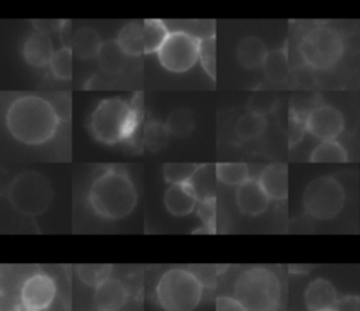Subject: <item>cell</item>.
<instances>
[{"label": "cell", "instance_id": "9a60e30c", "mask_svg": "<svg viewBox=\"0 0 360 311\" xmlns=\"http://www.w3.org/2000/svg\"><path fill=\"white\" fill-rule=\"evenodd\" d=\"M52 39L46 32L35 30L28 34L22 44V56L25 62L34 68H42L49 65L53 56Z\"/></svg>", "mask_w": 360, "mask_h": 311}, {"label": "cell", "instance_id": "f1b7e54d", "mask_svg": "<svg viewBox=\"0 0 360 311\" xmlns=\"http://www.w3.org/2000/svg\"><path fill=\"white\" fill-rule=\"evenodd\" d=\"M201 167L197 163H166L163 166V176L170 184L190 183Z\"/></svg>", "mask_w": 360, "mask_h": 311}, {"label": "cell", "instance_id": "ffe728a7", "mask_svg": "<svg viewBox=\"0 0 360 311\" xmlns=\"http://www.w3.org/2000/svg\"><path fill=\"white\" fill-rule=\"evenodd\" d=\"M128 55L121 49L117 39H110L103 44L97 61L103 72L108 75H117L121 70H124L127 65Z\"/></svg>", "mask_w": 360, "mask_h": 311}, {"label": "cell", "instance_id": "cb8c5ba5", "mask_svg": "<svg viewBox=\"0 0 360 311\" xmlns=\"http://www.w3.org/2000/svg\"><path fill=\"white\" fill-rule=\"evenodd\" d=\"M266 129V120L263 115L255 113L242 114L235 124V134L240 141H253L259 138Z\"/></svg>", "mask_w": 360, "mask_h": 311}, {"label": "cell", "instance_id": "4316f807", "mask_svg": "<svg viewBox=\"0 0 360 311\" xmlns=\"http://www.w3.org/2000/svg\"><path fill=\"white\" fill-rule=\"evenodd\" d=\"M166 125H167V128H169V131L173 137L184 138L194 128V117L187 108L179 107V108H174L169 113L167 120H166Z\"/></svg>", "mask_w": 360, "mask_h": 311}, {"label": "cell", "instance_id": "f546056e", "mask_svg": "<svg viewBox=\"0 0 360 311\" xmlns=\"http://www.w3.org/2000/svg\"><path fill=\"white\" fill-rule=\"evenodd\" d=\"M72 55H73L72 48L62 46L60 49L55 51L49 62L51 73L55 77L60 80H69L72 77Z\"/></svg>", "mask_w": 360, "mask_h": 311}, {"label": "cell", "instance_id": "2e32d148", "mask_svg": "<svg viewBox=\"0 0 360 311\" xmlns=\"http://www.w3.org/2000/svg\"><path fill=\"white\" fill-rule=\"evenodd\" d=\"M127 298L128 290L117 277H107L94 290V304L98 311H118Z\"/></svg>", "mask_w": 360, "mask_h": 311}, {"label": "cell", "instance_id": "8d00e7d4", "mask_svg": "<svg viewBox=\"0 0 360 311\" xmlns=\"http://www.w3.org/2000/svg\"><path fill=\"white\" fill-rule=\"evenodd\" d=\"M58 34H59V39L62 42V46L72 48L75 32H72V23H70V20H62L60 21Z\"/></svg>", "mask_w": 360, "mask_h": 311}, {"label": "cell", "instance_id": "52a82bcc", "mask_svg": "<svg viewBox=\"0 0 360 311\" xmlns=\"http://www.w3.org/2000/svg\"><path fill=\"white\" fill-rule=\"evenodd\" d=\"M298 49L308 66L318 70H328L340 61L345 44L336 30L328 25H316L302 35Z\"/></svg>", "mask_w": 360, "mask_h": 311}, {"label": "cell", "instance_id": "4fadbf2b", "mask_svg": "<svg viewBox=\"0 0 360 311\" xmlns=\"http://www.w3.org/2000/svg\"><path fill=\"white\" fill-rule=\"evenodd\" d=\"M165 207L174 217L191 214L198 204V194L193 183L170 184L165 191Z\"/></svg>", "mask_w": 360, "mask_h": 311}, {"label": "cell", "instance_id": "5bb4252c", "mask_svg": "<svg viewBox=\"0 0 360 311\" xmlns=\"http://www.w3.org/2000/svg\"><path fill=\"white\" fill-rule=\"evenodd\" d=\"M338 300L335 286L323 277L311 280L304 291V303L308 311H332Z\"/></svg>", "mask_w": 360, "mask_h": 311}, {"label": "cell", "instance_id": "484cf974", "mask_svg": "<svg viewBox=\"0 0 360 311\" xmlns=\"http://www.w3.org/2000/svg\"><path fill=\"white\" fill-rule=\"evenodd\" d=\"M217 179L228 186H240L249 179V167L246 163H217L215 166Z\"/></svg>", "mask_w": 360, "mask_h": 311}, {"label": "cell", "instance_id": "30bf717a", "mask_svg": "<svg viewBox=\"0 0 360 311\" xmlns=\"http://www.w3.org/2000/svg\"><path fill=\"white\" fill-rule=\"evenodd\" d=\"M307 132L319 141L338 139L345 131L343 114L333 106H314L305 117Z\"/></svg>", "mask_w": 360, "mask_h": 311}, {"label": "cell", "instance_id": "9c48e42d", "mask_svg": "<svg viewBox=\"0 0 360 311\" xmlns=\"http://www.w3.org/2000/svg\"><path fill=\"white\" fill-rule=\"evenodd\" d=\"M158 58L166 70L186 72L200 58V39L186 31H172L158 51Z\"/></svg>", "mask_w": 360, "mask_h": 311}, {"label": "cell", "instance_id": "277c9868", "mask_svg": "<svg viewBox=\"0 0 360 311\" xmlns=\"http://www.w3.org/2000/svg\"><path fill=\"white\" fill-rule=\"evenodd\" d=\"M281 286L277 274L262 266L245 269L233 283L235 297L248 311H276Z\"/></svg>", "mask_w": 360, "mask_h": 311}, {"label": "cell", "instance_id": "836d02e7", "mask_svg": "<svg viewBox=\"0 0 360 311\" xmlns=\"http://www.w3.org/2000/svg\"><path fill=\"white\" fill-rule=\"evenodd\" d=\"M200 61L210 77H215V38L200 39Z\"/></svg>", "mask_w": 360, "mask_h": 311}, {"label": "cell", "instance_id": "7402d4cb", "mask_svg": "<svg viewBox=\"0 0 360 311\" xmlns=\"http://www.w3.org/2000/svg\"><path fill=\"white\" fill-rule=\"evenodd\" d=\"M264 76L273 83H284L290 77V65L285 49H274L267 53L263 63Z\"/></svg>", "mask_w": 360, "mask_h": 311}, {"label": "cell", "instance_id": "44dd1931", "mask_svg": "<svg viewBox=\"0 0 360 311\" xmlns=\"http://www.w3.org/2000/svg\"><path fill=\"white\" fill-rule=\"evenodd\" d=\"M117 42L128 56H138L141 53H145L143 24L138 21H131L125 24L118 32Z\"/></svg>", "mask_w": 360, "mask_h": 311}, {"label": "cell", "instance_id": "d6986e66", "mask_svg": "<svg viewBox=\"0 0 360 311\" xmlns=\"http://www.w3.org/2000/svg\"><path fill=\"white\" fill-rule=\"evenodd\" d=\"M103 44L104 42L94 28L82 27L75 32L72 51L80 59H90L98 55Z\"/></svg>", "mask_w": 360, "mask_h": 311}, {"label": "cell", "instance_id": "e0dca14e", "mask_svg": "<svg viewBox=\"0 0 360 311\" xmlns=\"http://www.w3.org/2000/svg\"><path fill=\"white\" fill-rule=\"evenodd\" d=\"M270 200L281 201L288 196V167L284 163L267 165L257 179Z\"/></svg>", "mask_w": 360, "mask_h": 311}, {"label": "cell", "instance_id": "74e56055", "mask_svg": "<svg viewBox=\"0 0 360 311\" xmlns=\"http://www.w3.org/2000/svg\"><path fill=\"white\" fill-rule=\"evenodd\" d=\"M13 311H32V310H28V308H25L24 305H21V307H17V308H14Z\"/></svg>", "mask_w": 360, "mask_h": 311}, {"label": "cell", "instance_id": "e575fe53", "mask_svg": "<svg viewBox=\"0 0 360 311\" xmlns=\"http://www.w3.org/2000/svg\"><path fill=\"white\" fill-rule=\"evenodd\" d=\"M332 311H360V298L359 296H343L338 300Z\"/></svg>", "mask_w": 360, "mask_h": 311}, {"label": "cell", "instance_id": "7c38bea8", "mask_svg": "<svg viewBox=\"0 0 360 311\" xmlns=\"http://www.w3.org/2000/svg\"><path fill=\"white\" fill-rule=\"evenodd\" d=\"M235 200L240 212L250 217L263 214L270 203V197L256 179H248L245 183L238 186Z\"/></svg>", "mask_w": 360, "mask_h": 311}, {"label": "cell", "instance_id": "3957f363", "mask_svg": "<svg viewBox=\"0 0 360 311\" xmlns=\"http://www.w3.org/2000/svg\"><path fill=\"white\" fill-rule=\"evenodd\" d=\"M141 121V111L135 101L128 103L120 97L98 103L90 117L93 137L103 144H118L131 138Z\"/></svg>", "mask_w": 360, "mask_h": 311}, {"label": "cell", "instance_id": "d6a6232c", "mask_svg": "<svg viewBox=\"0 0 360 311\" xmlns=\"http://www.w3.org/2000/svg\"><path fill=\"white\" fill-rule=\"evenodd\" d=\"M197 214L204 228L195 229L194 232H214L215 231V197L208 196L198 201Z\"/></svg>", "mask_w": 360, "mask_h": 311}, {"label": "cell", "instance_id": "1f68e13d", "mask_svg": "<svg viewBox=\"0 0 360 311\" xmlns=\"http://www.w3.org/2000/svg\"><path fill=\"white\" fill-rule=\"evenodd\" d=\"M76 273L83 283L97 287L103 280L110 277L111 265H79Z\"/></svg>", "mask_w": 360, "mask_h": 311}, {"label": "cell", "instance_id": "5b68a950", "mask_svg": "<svg viewBox=\"0 0 360 311\" xmlns=\"http://www.w3.org/2000/svg\"><path fill=\"white\" fill-rule=\"evenodd\" d=\"M155 293L165 311H194L202 297V283L191 270L173 267L160 276Z\"/></svg>", "mask_w": 360, "mask_h": 311}, {"label": "cell", "instance_id": "8992f818", "mask_svg": "<svg viewBox=\"0 0 360 311\" xmlns=\"http://www.w3.org/2000/svg\"><path fill=\"white\" fill-rule=\"evenodd\" d=\"M11 205L22 215L35 217L46 211L52 201V187L45 176L34 170L18 173L7 191Z\"/></svg>", "mask_w": 360, "mask_h": 311}, {"label": "cell", "instance_id": "ba28073f", "mask_svg": "<svg viewBox=\"0 0 360 311\" xmlns=\"http://www.w3.org/2000/svg\"><path fill=\"white\" fill-rule=\"evenodd\" d=\"M346 203L345 187L332 176L312 179L304 190L302 205L305 212L319 221L335 218Z\"/></svg>", "mask_w": 360, "mask_h": 311}, {"label": "cell", "instance_id": "7a4b0ae2", "mask_svg": "<svg viewBox=\"0 0 360 311\" xmlns=\"http://www.w3.org/2000/svg\"><path fill=\"white\" fill-rule=\"evenodd\" d=\"M136 203V189L122 169H105L90 186L89 204L101 218L121 220L134 211Z\"/></svg>", "mask_w": 360, "mask_h": 311}, {"label": "cell", "instance_id": "d590c367", "mask_svg": "<svg viewBox=\"0 0 360 311\" xmlns=\"http://www.w3.org/2000/svg\"><path fill=\"white\" fill-rule=\"evenodd\" d=\"M215 308L217 311H248L242 305V303H239L235 297H229V296L218 297L215 303Z\"/></svg>", "mask_w": 360, "mask_h": 311}, {"label": "cell", "instance_id": "6da1fadb", "mask_svg": "<svg viewBox=\"0 0 360 311\" xmlns=\"http://www.w3.org/2000/svg\"><path fill=\"white\" fill-rule=\"evenodd\" d=\"M59 117L51 103L39 96L14 100L6 113V127L13 138L25 145L48 142L56 132Z\"/></svg>", "mask_w": 360, "mask_h": 311}, {"label": "cell", "instance_id": "8fae6325", "mask_svg": "<svg viewBox=\"0 0 360 311\" xmlns=\"http://www.w3.org/2000/svg\"><path fill=\"white\" fill-rule=\"evenodd\" d=\"M56 298V284L45 273L28 276L20 288V303L28 310L44 311Z\"/></svg>", "mask_w": 360, "mask_h": 311}, {"label": "cell", "instance_id": "603a6c76", "mask_svg": "<svg viewBox=\"0 0 360 311\" xmlns=\"http://www.w3.org/2000/svg\"><path fill=\"white\" fill-rule=\"evenodd\" d=\"M347 159V151L338 139L321 141L309 156V160L314 163H345Z\"/></svg>", "mask_w": 360, "mask_h": 311}, {"label": "cell", "instance_id": "d4e9b609", "mask_svg": "<svg viewBox=\"0 0 360 311\" xmlns=\"http://www.w3.org/2000/svg\"><path fill=\"white\" fill-rule=\"evenodd\" d=\"M169 31L163 21L160 20H145L143 21V41H145V53H153L160 49Z\"/></svg>", "mask_w": 360, "mask_h": 311}, {"label": "cell", "instance_id": "83f0119b", "mask_svg": "<svg viewBox=\"0 0 360 311\" xmlns=\"http://www.w3.org/2000/svg\"><path fill=\"white\" fill-rule=\"evenodd\" d=\"M170 135L172 134H170L166 122L163 124L160 121L152 120L145 125L143 145L146 149H149L152 152H158L166 146Z\"/></svg>", "mask_w": 360, "mask_h": 311}, {"label": "cell", "instance_id": "ac0fdd59", "mask_svg": "<svg viewBox=\"0 0 360 311\" xmlns=\"http://www.w3.org/2000/svg\"><path fill=\"white\" fill-rule=\"evenodd\" d=\"M267 53L269 52L264 42L256 37L243 38L236 48V59L246 69H256L263 66Z\"/></svg>", "mask_w": 360, "mask_h": 311}, {"label": "cell", "instance_id": "4dcf8cb0", "mask_svg": "<svg viewBox=\"0 0 360 311\" xmlns=\"http://www.w3.org/2000/svg\"><path fill=\"white\" fill-rule=\"evenodd\" d=\"M276 106H277V96L267 90H257L248 100L249 111L263 117L273 113Z\"/></svg>", "mask_w": 360, "mask_h": 311}]
</instances>
